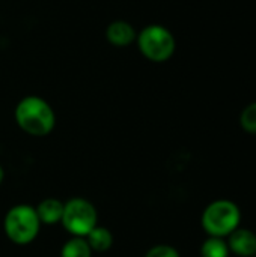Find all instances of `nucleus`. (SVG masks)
<instances>
[{"label":"nucleus","mask_w":256,"mask_h":257,"mask_svg":"<svg viewBox=\"0 0 256 257\" xmlns=\"http://www.w3.org/2000/svg\"><path fill=\"white\" fill-rule=\"evenodd\" d=\"M63 227L74 236L84 238L98 221V214L94 205L84 199H71L63 206Z\"/></svg>","instance_id":"5"},{"label":"nucleus","mask_w":256,"mask_h":257,"mask_svg":"<svg viewBox=\"0 0 256 257\" xmlns=\"http://www.w3.org/2000/svg\"><path fill=\"white\" fill-rule=\"evenodd\" d=\"M63 203L57 199H45L42 200L38 208L36 214L41 223L44 224H56L62 220L63 215Z\"/></svg>","instance_id":"8"},{"label":"nucleus","mask_w":256,"mask_h":257,"mask_svg":"<svg viewBox=\"0 0 256 257\" xmlns=\"http://www.w3.org/2000/svg\"><path fill=\"white\" fill-rule=\"evenodd\" d=\"M229 256V247L222 238L210 236L202 248H201V257H228Z\"/></svg>","instance_id":"11"},{"label":"nucleus","mask_w":256,"mask_h":257,"mask_svg":"<svg viewBox=\"0 0 256 257\" xmlns=\"http://www.w3.org/2000/svg\"><path fill=\"white\" fill-rule=\"evenodd\" d=\"M241 220L240 208L229 200H217L207 206L202 214L204 230L214 238H223L238 229Z\"/></svg>","instance_id":"2"},{"label":"nucleus","mask_w":256,"mask_h":257,"mask_svg":"<svg viewBox=\"0 0 256 257\" xmlns=\"http://www.w3.org/2000/svg\"><path fill=\"white\" fill-rule=\"evenodd\" d=\"M15 120L23 131L36 137L51 133L56 123L53 108L39 96L23 98L15 108Z\"/></svg>","instance_id":"1"},{"label":"nucleus","mask_w":256,"mask_h":257,"mask_svg":"<svg viewBox=\"0 0 256 257\" xmlns=\"http://www.w3.org/2000/svg\"><path fill=\"white\" fill-rule=\"evenodd\" d=\"M228 247L241 257L256 256V235L247 229H235L229 235Z\"/></svg>","instance_id":"6"},{"label":"nucleus","mask_w":256,"mask_h":257,"mask_svg":"<svg viewBox=\"0 0 256 257\" xmlns=\"http://www.w3.org/2000/svg\"><path fill=\"white\" fill-rule=\"evenodd\" d=\"M3 176H5V173H3V169L0 167V184H2V181H3Z\"/></svg>","instance_id":"14"},{"label":"nucleus","mask_w":256,"mask_h":257,"mask_svg":"<svg viewBox=\"0 0 256 257\" xmlns=\"http://www.w3.org/2000/svg\"><path fill=\"white\" fill-rule=\"evenodd\" d=\"M91 254L92 250L88 241L80 236H74L72 239H69L60 251V257H91Z\"/></svg>","instance_id":"10"},{"label":"nucleus","mask_w":256,"mask_h":257,"mask_svg":"<svg viewBox=\"0 0 256 257\" xmlns=\"http://www.w3.org/2000/svg\"><path fill=\"white\" fill-rule=\"evenodd\" d=\"M253 257H256V256H253Z\"/></svg>","instance_id":"15"},{"label":"nucleus","mask_w":256,"mask_h":257,"mask_svg":"<svg viewBox=\"0 0 256 257\" xmlns=\"http://www.w3.org/2000/svg\"><path fill=\"white\" fill-rule=\"evenodd\" d=\"M86 241L94 251H107L113 244V235L109 229L95 226L86 236Z\"/></svg>","instance_id":"9"},{"label":"nucleus","mask_w":256,"mask_h":257,"mask_svg":"<svg viewBox=\"0 0 256 257\" xmlns=\"http://www.w3.org/2000/svg\"><path fill=\"white\" fill-rule=\"evenodd\" d=\"M41 221L36 209L29 205H17L9 209L5 218V232L8 238L18 244H30L39 233Z\"/></svg>","instance_id":"3"},{"label":"nucleus","mask_w":256,"mask_h":257,"mask_svg":"<svg viewBox=\"0 0 256 257\" xmlns=\"http://www.w3.org/2000/svg\"><path fill=\"white\" fill-rule=\"evenodd\" d=\"M137 44L142 54L151 62H166L175 51V38L163 26L152 24L137 35Z\"/></svg>","instance_id":"4"},{"label":"nucleus","mask_w":256,"mask_h":257,"mask_svg":"<svg viewBox=\"0 0 256 257\" xmlns=\"http://www.w3.org/2000/svg\"><path fill=\"white\" fill-rule=\"evenodd\" d=\"M241 126L250 133V134H256V102L247 105L243 113H241Z\"/></svg>","instance_id":"12"},{"label":"nucleus","mask_w":256,"mask_h":257,"mask_svg":"<svg viewBox=\"0 0 256 257\" xmlns=\"http://www.w3.org/2000/svg\"><path fill=\"white\" fill-rule=\"evenodd\" d=\"M145 257H180V253L170 245H155Z\"/></svg>","instance_id":"13"},{"label":"nucleus","mask_w":256,"mask_h":257,"mask_svg":"<svg viewBox=\"0 0 256 257\" xmlns=\"http://www.w3.org/2000/svg\"><path fill=\"white\" fill-rule=\"evenodd\" d=\"M106 38L110 44L116 47H127L137 38V33L130 23L119 20L109 24L106 30Z\"/></svg>","instance_id":"7"}]
</instances>
